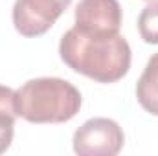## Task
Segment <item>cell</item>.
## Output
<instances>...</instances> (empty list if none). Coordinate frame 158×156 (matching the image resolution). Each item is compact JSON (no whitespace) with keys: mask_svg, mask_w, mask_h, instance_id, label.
Wrapping results in <instances>:
<instances>
[{"mask_svg":"<svg viewBox=\"0 0 158 156\" xmlns=\"http://www.w3.org/2000/svg\"><path fill=\"white\" fill-rule=\"evenodd\" d=\"M15 107L30 123H64L79 112L81 94L61 77H37L15 92Z\"/></svg>","mask_w":158,"mask_h":156,"instance_id":"obj_2","label":"cell"},{"mask_svg":"<svg viewBox=\"0 0 158 156\" xmlns=\"http://www.w3.org/2000/svg\"><path fill=\"white\" fill-rule=\"evenodd\" d=\"M59 53L68 68L98 83H116L131 68V46L121 33L88 37L72 28L61 37Z\"/></svg>","mask_w":158,"mask_h":156,"instance_id":"obj_1","label":"cell"},{"mask_svg":"<svg viewBox=\"0 0 158 156\" xmlns=\"http://www.w3.org/2000/svg\"><path fill=\"white\" fill-rule=\"evenodd\" d=\"M88 37H114L121 28V6L118 0H79L76 26Z\"/></svg>","mask_w":158,"mask_h":156,"instance_id":"obj_5","label":"cell"},{"mask_svg":"<svg viewBox=\"0 0 158 156\" xmlns=\"http://www.w3.org/2000/svg\"><path fill=\"white\" fill-rule=\"evenodd\" d=\"M17 116L15 92L9 86L0 84V154L6 153L13 142V127Z\"/></svg>","mask_w":158,"mask_h":156,"instance_id":"obj_7","label":"cell"},{"mask_svg":"<svg viewBox=\"0 0 158 156\" xmlns=\"http://www.w3.org/2000/svg\"><path fill=\"white\" fill-rule=\"evenodd\" d=\"M70 4L72 0H17L13 6L15 30L24 37L44 35Z\"/></svg>","mask_w":158,"mask_h":156,"instance_id":"obj_4","label":"cell"},{"mask_svg":"<svg viewBox=\"0 0 158 156\" xmlns=\"http://www.w3.org/2000/svg\"><path fill=\"white\" fill-rule=\"evenodd\" d=\"M136 97L142 109L153 116H158V53H155L138 79Z\"/></svg>","mask_w":158,"mask_h":156,"instance_id":"obj_6","label":"cell"},{"mask_svg":"<svg viewBox=\"0 0 158 156\" xmlns=\"http://www.w3.org/2000/svg\"><path fill=\"white\" fill-rule=\"evenodd\" d=\"M138 31L147 44H158V2L147 4L138 17Z\"/></svg>","mask_w":158,"mask_h":156,"instance_id":"obj_8","label":"cell"},{"mask_svg":"<svg viewBox=\"0 0 158 156\" xmlns=\"http://www.w3.org/2000/svg\"><path fill=\"white\" fill-rule=\"evenodd\" d=\"M147 2H153V0H147Z\"/></svg>","mask_w":158,"mask_h":156,"instance_id":"obj_9","label":"cell"},{"mask_svg":"<svg viewBox=\"0 0 158 156\" xmlns=\"http://www.w3.org/2000/svg\"><path fill=\"white\" fill-rule=\"evenodd\" d=\"M125 134L109 117H92L74 134V153L79 156H116L123 147Z\"/></svg>","mask_w":158,"mask_h":156,"instance_id":"obj_3","label":"cell"}]
</instances>
